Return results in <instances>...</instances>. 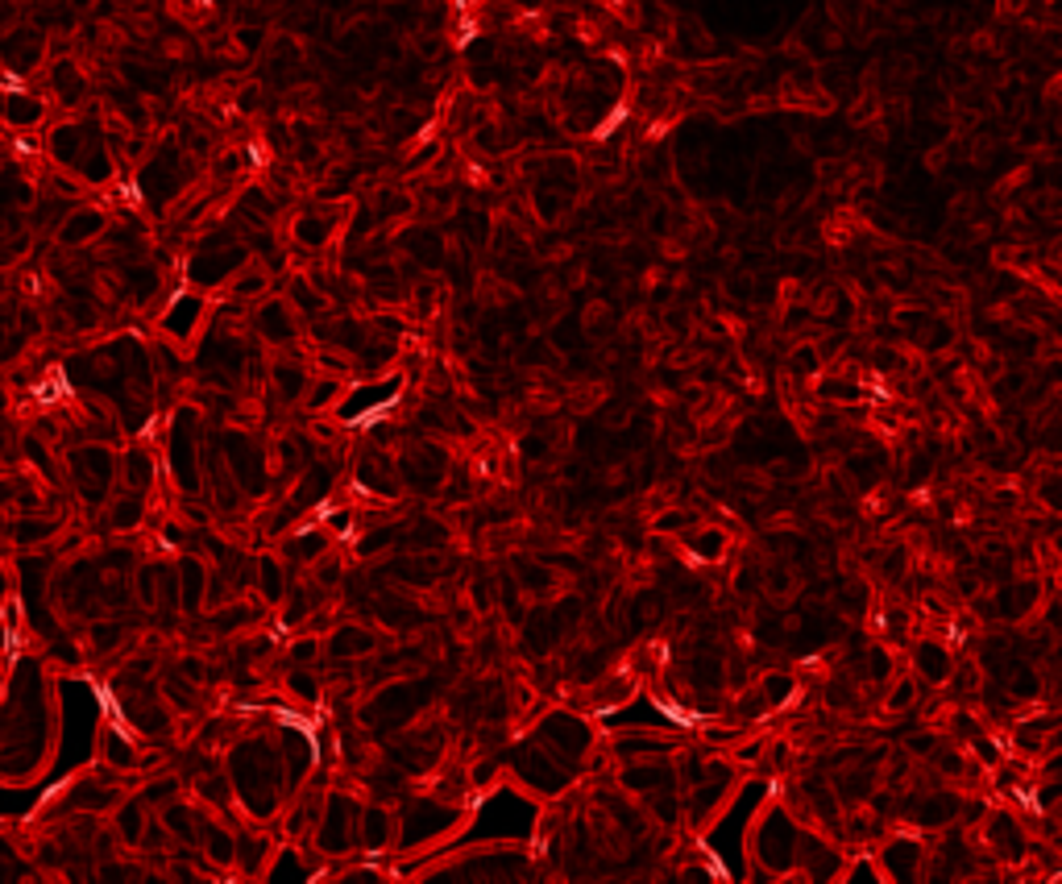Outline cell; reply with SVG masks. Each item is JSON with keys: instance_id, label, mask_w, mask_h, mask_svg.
<instances>
[{"instance_id": "6da1fadb", "label": "cell", "mask_w": 1062, "mask_h": 884, "mask_svg": "<svg viewBox=\"0 0 1062 884\" xmlns=\"http://www.w3.org/2000/svg\"><path fill=\"white\" fill-rule=\"evenodd\" d=\"M751 851L756 860H764V872L789 876L797 872V855H801V826L785 810H760L756 826H751Z\"/></svg>"}, {"instance_id": "7a4b0ae2", "label": "cell", "mask_w": 1062, "mask_h": 884, "mask_svg": "<svg viewBox=\"0 0 1062 884\" xmlns=\"http://www.w3.org/2000/svg\"><path fill=\"white\" fill-rule=\"evenodd\" d=\"M357 810L361 801L349 793H328L316 814V847L324 855H349L357 847Z\"/></svg>"}, {"instance_id": "3957f363", "label": "cell", "mask_w": 1062, "mask_h": 884, "mask_svg": "<svg viewBox=\"0 0 1062 884\" xmlns=\"http://www.w3.org/2000/svg\"><path fill=\"white\" fill-rule=\"evenodd\" d=\"M540 739H544V752L556 756L561 764H577L585 760V752L594 748V727L585 723L577 714H548L540 723Z\"/></svg>"}, {"instance_id": "277c9868", "label": "cell", "mask_w": 1062, "mask_h": 884, "mask_svg": "<svg viewBox=\"0 0 1062 884\" xmlns=\"http://www.w3.org/2000/svg\"><path fill=\"white\" fill-rule=\"evenodd\" d=\"M921 860H926V839H921V831H897L888 839V847L880 851L884 876H901V880H913Z\"/></svg>"}, {"instance_id": "5b68a950", "label": "cell", "mask_w": 1062, "mask_h": 884, "mask_svg": "<svg viewBox=\"0 0 1062 884\" xmlns=\"http://www.w3.org/2000/svg\"><path fill=\"white\" fill-rule=\"evenodd\" d=\"M395 839V818H390V810L382 806V801H361V810H357V847L366 851V855H382L386 843Z\"/></svg>"}, {"instance_id": "8992f818", "label": "cell", "mask_w": 1062, "mask_h": 884, "mask_svg": "<svg viewBox=\"0 0 1062 884\" xmlns=\"http://www.w3.org/2000/svg\"><path fill=\"white\" fill-rule=\"evenodd\" d=\"M449 461L440 457V449H415V453H403L399 457V474L415 486V490H436Z\"/></svg>"}, {"instance_id": "52a82bcc", "label": "cell", "mask_w": 1062, "mask_h": 884, "mask_svg": "<svg viewBox=\"0 0 1062 884\" xmlns=\"http://www.w3.org/2000/svg\"><path fill=\"white\" fill-rule=\"evenodd\" d=\"M959 814H963V801L955 793H934V797H921L909 818L917 822V831H942Z\"/></svg>"}, {"instance_id": "ba28073f", "label": "cell", "mask_w": 1062, "mask_h": 884, "mask_svg": "<svg viewBox=\"0 0 1062 884\" xmlns=\"http://www.w3.org/2000/svg\"><path fill=\"white\" fill-rule=\"evenodd\" d=\"M913 669H917L921 681L946 685L950 673H955V656H950V648L938 644V640H921V644L913 648Z\"/></svg>"}, {"instance_id": "9c48e42d", "label": "cell", "mask_w": 1062, "mask_h": 884, "mask_svg": "<svg viewBox=\"0 0 1062 884\" xmlns=\"http://www.w3.org/2000/svg\"><path fill=\"white\" fill-rule=\"evenodd\" d=\"M610 752L619 760H652V756L673 752V743H668L664 735H656V731H631V735H614Z\"/></svg>"}, {"instance_id": "30bf717a", "label": "cell", "mask_w": 1062, "mask_h": 884, "mask_svg": "<svg viewBox=\"0 0 1062 884\" xmlns=\"http://www.w3.org/2000/svg\"><path fill=\"white\" fill-rule=\"evenodd\" d=\"M258 333L270 341V345H291L299 337V320L291 316V308L283 299H270L266 308L258 312Z\"/></svg>"}, {"instance_id": "8fae6325", "label": "cell", "mask_w": 1062, "mask_h": 884, "mask_svg": "<svg viewBox=\"0 0 1062 884\" xmlns=\"http://www.w3.org/2000/svg\"><path fill=\"white\" fill-rule=\"evenodd\" d=\"M179 606L187 615H200V606H204V598H208V573H204V565L195 561V557H183L179 561Z\"/></svg>"}, {"instance_id": "7c38bea8", "label": "cell", "mask_w": 1062, "mask_h": 884, "mask_svg": "<svg viewBox=\"0 0 1062 884\" xmlns=\"http://www.w3.org/2000/svg\"><path fill=\"white\" fill-rule=\"evenodd\" d=\"M374 652V635L366 627H357V623H345L332 631V640H328V656L332 660H349V656H370Z\"/></svg>"}, {"instance_id": "4fadbf2b", "label": "cell", "mask_w": 1062, "mask_h": 884, "mask_svg": "<svg viewBox=\"0 0 1062 884\" xmlns=\"http://www.w3.org/2000/svg\"><path fill=\"white\" fill-rule=\"evenodd\" d=\"M258 590H262L266 606H278V602L287 598V590H291L283 561H278V557H270V552H262V557H258Z\"/></svg>"}, {"instance_id": "5bb4252c", "label": "cell", "mask_w": 1062, "mask_h": 884, "mask_svg": "<svg viewBox=\"0 0 1062 884\" xmlns=\"http://www.w3.org/2000/svg\"><path fill=\"white\" fill-rule=\"evenodd\" d=\"M685 548H689V557H693L697 565L722 561V552H726V532H722V528H702V523H697V532L685 536Z\"/></svg>"}, {"instance_id": "9a60e30c", "label": "cell", "mask_w": 1062, "mask_h": 884, "mask_svg": "<svg viewBox=\"0 0 1062 884\" xmlns=\"http://www.w3.org/2000/svg\"><path fill=\"white\" fill-rule=\"evenodd\" d=\"M797 681L793 677H785V673H772V677H764L760 681V706H764V714H776V710H785V706H793L797 702Z\"/></svg>"}, {"instance_id": "2e32d148", "label": "cell", "mask_w": 1062, "mask_h": 884, "mask_svg": "<svg viewBox=\"0 0 1062 884\" xmlns=\"http://www.w3.org/2000/svg\"><path fill=\"white\" fill-rule=\"evenodd\" d=\"M274 386H278V395H283L287 403H295V399H303L307 395V374H303V366L299 362H274Z\"/></svg>"}, {"instance_id": "e0dca14e", "label": "cell", "mask_w": 1062, "mask_h": 884, "mask_svg": "<svg viewBox=\"0 0 1062 884\" xmlns=\"http://www.w3.org/2000/svg\"><path fill=\"white\" fill-rule=\"evenodd\" d=\"M100 229H104V216H100L96 208H83V212H75V216L67 220V225H63V241H67V245L92 241Z\"/></svg>"}, {"instance_id": "ac0fdd59", "label": "cell", "mask_w": 1062, "mask_h": 884, "mask_svg": "<svg viewBox=\"0 0 1062 884\" xmlns=\"http://www.w3.org/2000/svg\"><path fill=\"white\" fill-rule=\"evenodd\" d=\"M125 478H129V486H133L137 494H146L150 482H154V457H150L146 449H129V453H125Z\"/></svg>"}, {"instance_id": "d6986e66", "label": "cell", "mask_w": 1062, "mask_h": 884, "mask_svg": "<svg viewBox=\"0 0 1062 884\" xmlns=\"http://www.w3.org/2000/svg\"><path fill=\"white\" fill-rule=\"evenodd\" d=\"M283 685H287V694H291L295 702H303V706H316V702H320V681H316L312 673H307V665L291 669Z\"/></svg>"}, {"instance_id": "ffe728a7", "label": "cell", "mask_w": 1062, "mask_h": 884, "mask_svg": "<svg viewBox=\"0 0 1062 884\" xmlns=\"http://www.w3.org/2000/svg\"><path fill=\"white\" fill-rule=\"evenodd\" d=\"M415 544L419 548H444L449 544V528H444V523H436V519H419V528H415Z\"/></svg>"}, {"instance_id": "44dd1931", "label": "cell", "mask_w": 1062, "mask_h": 884, "mask_svg": "<svg viewBox=\"0 0 1062 884\" xmlns=\"http://www.w3.org/2000/svg\"><path fill=\"white\" fill-rule=\"evenodd\" d=\"M142 511H146V507H142V494L133 490V494H125V499L113 507V523H117V528H137Z\"/></svg>"}, {"instance_id": "7402d4cb", "label": "cell", "mask_w": 1062, "mask_h": 884, "mask_svg": "<svg viewBox=\"0 0 1062 884\" xmlns=\"http://www.w3.org/2000/svg\"><path fill=\"white\" fill-rule=\"evenodd\" d=\"M142 831H146L142 806H137V801H129V806H121V835H125V843H142Z\"/></svg>"}, {"instance_id": "603a6c76", "label": "cell", "mask_w": 1062, "mask_h": 884, "mask_svg": "<svg viewBox=\"0 0 1062 884\" xmlns=\"http://www.w3.org/2000/svg\"><path fill=\"white\" fill-rule=\"evenodd\" d=\"M917 702V681L913 677H901L897 685H892V694H888V714H901V710H909Z\"/></svg>"}, {"instance_id": "cb8c5ba5", "label": "cell", "mask_w": 1062, "mask_h": 884, "mask_svg": "<svg viewBox=\"0 0 1062 884\" xmlns=\"http://www.w3.org/2000/svg\"><path fill=\"white\" fill-rule=\"evenodd\" d=\"M5 113H9V121H17V125H34V121L42 117V104H38V100H30L25 92H17V100H9V108H5Z\"/></svg>"}, {"instance_id": "d4e9b609", "label": "cell", "mask_w": 1062, "mask_h": 884, "mask_svg": "<svg viewBox=\"0 0 1062 884\" xmlns=\"http://www.w3.org/2000/svg\"><path fill=\"white\" fill-rule=\"evenodd\" d=\"M519 577H523L527 594H548V586H552V573H544L540 565H519Z\"/></svg>"}, {"instance_id": "484cf974", "label": "cell", "mask_w": 1062, "mask_h": 884, "mask_svg": "<svg viewBox=\"0 0 1062 884\" xmlns=\"http://www.w3.org/2000/svg\"><path fill=\"white\" fill-rule=\"evenodd\" d=\"M320 652V635H303V640H291V660L295 665H312Z\"/></svg>"}, {"instance_id": "4316f807", "label": "cell", "mask_w": 1062, "mask_h": 884, "mask_svg": "<svg viewBox=\"0 0 1062 884\" xmlns=\"http://www.w3.org/2000/svg\"><path fill=\"white\" fill-rule=\"evenodd\" d=\"M320 391H312L307 395V407L312 411H320V407H328V403H337V395H341V382H332V378H324V382H316Z\"/></svg>"}, {"instance_id": "83f0119b", "label": "cell", "mask_w": 1062, "mask_h": 884, "mask_svg": "<svg viewBox=\"0 0 1062 884\" xmlns=\"http://www.w3.org/2000/svg\"><path fill=\"white\" fill-rule=\"evenodd\" d=\"M693 523H697V519H689L685 511H668V515H660L656 528H660V532H677V528H693Z\"/></svg>"}, {"instance_id": "f1b7e54d", "label": "cell", "mask_w": 1062, "mask_h": 884, "mask_svg": "<svg viewBox=\"0 0 1062 884\" xmlns=\"http://www.w3.org/2000/svg\"><path fill=\"white\" fill-rule=\"evenodd\" d=\"M262 287H266V274H245V279H233L237 295H258Z\"/></svg>"}, {"instance_id": "f546056e", "label": "cell", "mask_w": 1062, "mask_h": 884, "mask_svg": "<svg viewBox=\"0 0 1062 884\" xmlns=\"http://www.w3.org/2000/svg\"><path fill=\"white\" fill-rule=\"evenodd\" d=\"M884 573H888V577H901V573H905V552H892L888 565H884Z\"/></svg>"}]
</instances>
